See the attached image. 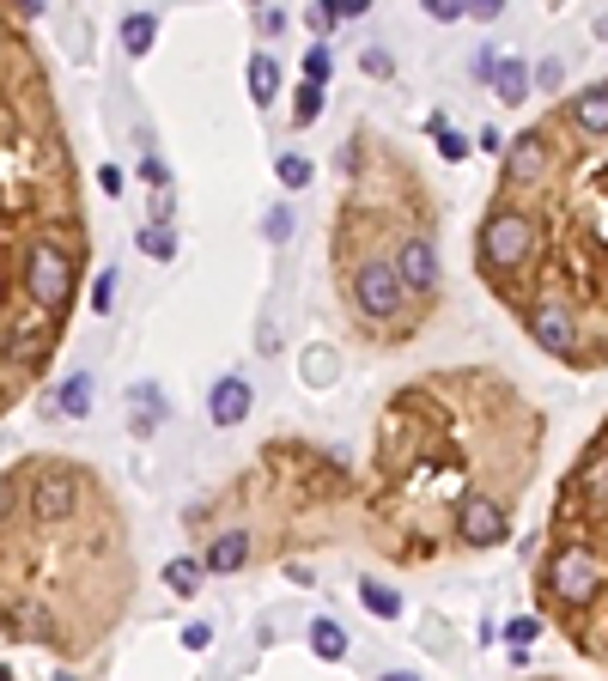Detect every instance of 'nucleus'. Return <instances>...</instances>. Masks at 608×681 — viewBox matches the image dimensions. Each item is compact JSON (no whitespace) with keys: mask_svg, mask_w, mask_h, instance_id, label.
Returning <instances> with one entry per match:
<instances>
[{"mask_svg":"<svg viewBox=\"0 0 608 681\" xmlns=\"http://www.w3.org/2000/svg\"><path fill=\"white\" fill-rule=\"evenodd\" d=\"M456 542L463 548H499L511 542V505L505 493H487V487H469L463 499H456Z\"/></svg>","mask_w":608,"mask_h":681,"instance_id":"423d86ee","label":"nucleus"},{"mask_svg":"<svg viewBox=\"0 0 608 681\" xmlns=\"http://www.w3.org/2000/svg\"><path fill=\"white\" fill-rule=\"evenodd\" d=\"M560 116H566V128H572L578 140H608V80L572 92V98L560 104Z\"/></svg>","mask_w":608,"mask_h":681,"instance_id":"9d476101","label":"nucleus"},{"mask_svg":"<svg viewBox=\"0 0 608 681\" xmlns=\"http://www.w3.org/2000/svg\"><path fill=\"white\" fill-rule=\"evenodd\" d=\"M274 177H280L286 189H304V183H311V159H304V153H280V159H274Z\"/></svg>","mask_w":608,"mask_h":681,"instance_id":"b1692460","label":"nucleus"},{"mask_svg":"<svg viewBox=\"0 0 608 681\" xmlns=\"http://www.w3.org/2000/svg\"><path fill=\"white\" fill-rule=\"evenodd\" d=\"M377 681H420V675H414V669H384Z\"/></svg>","mask_w":608,"mask_h":681,"instance_id":"4c0bfd02","label":"nucleus"},{"mask_svg":"<svg viewBox=\"0 0 608 681\" xmlns=\"http://www.w3.org/2000/svg\"><path fill=\"white\" fill-rule=\"evenodd\" d=\"M536 250H542V225L529 219L517 201H499V207H487V219H481V232H475V262H481V274H511V268H523V262H536Z\"/></svg>","mask_w":608,"mask_h":681,"instance_id":"f03ea898","label":"nucleus"},{"mask_svg":"<svg viewBox=\"0 0 608 681\" xmlns=\"http://www.w3.org/2000/svg\"><path fill=\"white\" fill-rule=\"evenodd\" d=\"M292 104H298V110H292V128H311V122L323 116V86H311V80H304V86L292 92Z\"/></svg>","mask_w":608,"mask_h":681,"instance_id":"5701e85b","label":"nucleus"},{"mask_svg":"<svg viewBox=\"0 0 608 681\" xmlns=\"http://www.w3.org/2000/svg\"><path fill=\"white\" fill-rule=\"evenodd\" d=\"M19 280H25V298L55 323V317L73 305V292H80V250L61 244V238H37V244L25 250Z\"/></svg>","mask_w":608,"mask_h":681,"instance_id":"7ed1b4c3","label":"nucleus"},{"mask_svg":"<svg viewBox=\"0 0 608 681\" xmlns=\"http://www.w3.org/2000/svg\"><path fill=\"white\" fill-rule=\"evenodd\" d=\"M183 645H189V651H207V645H213V627H207V621H189V627H183Z\"/></svg>","mask_w":608,"mask_h":681,"instance_id":"7c9ffc66","label":"nucleus"},{"mask_svg":"<svg viewBox=\"0 0 608 681\" xmlns=\"http://www.w3.org/2000/svg\"><path fill=\"white\" fill-rule=\"evenodd\" d=\"M152 43H159V19H152V13H128L122 19V49L128 55H146Z\"/></svg>","mask_w":608,"mask_h":681,"instance_id":"aec40b11","label":"nucleus"},{"mask_svg":"<svg viewBox=\"0 0 608 681\" xmlns=\"http://www.w3.org/2000/svg\"><path fill=\"white\" fill-rule=\"evenodd\" d=\"M311 651H317L323 663H341V657H347V627L329 621V615H317V621H311Z\"/></svg>","mask_w":608,"mask_h":681,"instance_id":"f3484780","label":"nucleus"},{"mask_svg":"<svg viewBox=\"0 0 608 681\" xmlns=\"http://www.w3.org/2000/svg\"><path fill=\"white\" fill-rule=\"evenodd\" d=\"M61 681H73V675H61Z\"/></svg>","mask_w":608,"mask_h":681,"instance_id":"ea45409f","label":"nucleus"},{"mask_svg":"<svg viewBox=\"0 0 608 681\" xmlns=\"http://www.w3.org/2000/svg\"><path fill=\"white\" fill-rule=\"evenodd\" d=\"M128 396H134V402H128V420H134V432H152V426L165 420V402H159V390H152V384H134Z\"/></svg>","mask_w":608,"mask_h":681,"instance_id":"6ab92c4d","label":"nucleus"},{"mask_svg":"<svg viewBox=\"0 0 608 681\" xmlns=\"http://www.w3.org/2000/svg\"><path fill=\"white\" fill-rule=\"evenodd\" d=\"M469 73H475V80H481V86H493V73H499V55H493V49H481Z\"/></svg>","mask_w":608,"mask_h":681,"instance_id":"72a5a7b5","label":"nucleus"},{"mask_svg":"<svg viewBox=\"0 0 608 681\" xmlns=\"http://www.w3.org/2000/svg\"><path fill=\"white\" fill-rule=\"evenodd\" d=\"M347 292H353V305H359V317L365 323H390L402 305H408V280L396 274V262L390 256H365L359 268H353V280H347Z\"/></svg>","mask_w":608,"mask_h":681,"instance_id":"39448f33","label":"nucleus"},{"mask_svg":"<svg viewBox=\"0 0 608 681\" xmlns=\"http://www.w3.org/2000/svg\"><path fill=\"white\" fill-rule=\"evenodd\" d=\"M426 19L456 25V19H469V0H426Z\"/></svg>","mask_w":608,"mask_h":681,"instance_id":"c85d7f7f","label":"nucleus"},{"mask_svg":"<svg viewBox=\"0 0 608 681\" xmlns=\"http://www.w3.org/2000/svg\"><path fill=\"white\" fill-rule=\"evenodd\" d=\"M542 590H548V602H554V615H560L566 627H578V621L596 609V602L608 596V566H602V554H596L590 542L560 536V542L548 548Z\"/></svg>","mask_w":608,"mask_h":681,"instance_id":"f257e3e1","label":"nucleus"},{"mask_svg":"<svg viewBox=\"0 0 608 681\" xmlns=\"http://www.w3.org/2000/svg\"><path fill=\"white\" fill-rule=\"evenodd\" d=\"M140 177H146V183H159V195L171 189V171H165V159H140Z\"/></svg>","mask_w":608,"mask_h":681,"instance_id":"2f4dec72","label":"nucleus"},{"mask_svg":"<svg viewBox=\"0 0 608 681\" xmlns=\"http://www.w3.org/2000/svg\"><path fill=\"white\" fill-rule=\"evenodd\" d=\"M0 681H13V675H7V669H0Z\"/></svg>","mask_w":608,"mask_h":681,"instance_id":"58836bf2","label":"nucleus"},{"mask_svg":"<svg viewBox=\"0 0 608 681\" xmlns=\"http://www.w3.org/2000/svg\"><path fill=\"white\" fill-rule=\"evenodd\" d=\"M323 13H329L335 25H353V19H365V13H371V0H323Z\"/></svg>","mask_w":608,"mask_h":681,"instance_id":"cd10ccee","label":"nucleus"},{"mask_svg":"<svg viewBox=\"0 0 608 681\" xmlns=\"http://www.w3.org/2000/svg\"><path fill=\"white\" fill-rule=\"evenodd\" d=\"M250 408H256L250 377H219V384L207 390V414H213V426H244Z\"/></svg>","mask_w":608,"mask_h":681,"instance_id":"9b49d317","label":"nucleus"},{"mask_svg":"<svg viewBox=\"0 0 608 681\" xmlns=\"http://www.w3.org/2000/svg\"><path fill=\"white\" fill-rule=\"evenodd\" d=\"M554 165V146L542 128H523L511 146H505V189H536Z\"/></svg>","mask_w":608,"mask_h":681,"instance_id":"6e6552de","label":"nucleus"},{"mask_svg":"<svg viewBox=\"0 0 608 681\" xmlns=\"http://www.w3.org/2000/svg\"><path fill=\"white\" fill-rule=\"evenodd\" d=\"M329 73H335V49H329V43H311V49H304V80L323 86Z\"/></svg>","mask_w":608,"mask_h":681,"instance_id":"393cba45","label":"nucleus"},{"mask_svg":"<svg viewBox=\"0 0 608 681\" xmlns=\"http://www.w3.org/2000/svg\"><path fill=\"white\" fill-rule=\"evenodd\" d=\"M134 244H140L152 262H171V256H177V232H171V225H152V219L134 232Z\"/></svg>","mask_w":608,"mask_h":681,"instance_id":"412c9836","label":"nucleus"},{"mask_svg":"<svg viewBox=\"0 0 608 681\" xmlns=\"http://www.w3.org/2000/svg\"><path fill=\"white\" fill-rule=\"evenodd\" d=\"M201 578H207V560H171L165 566V590H177V596H195Z\"/></svg>","mask_w":608,"mask_h":681,"instance_id":"4be33fe9","label":"nucleus"},{"mask_svg":"<svg viewBox=\"0 0 608 681\" xmlns=\"http://www.w3.org/2000/svg\"><path fill=\"white\" fill-rule=\"evenodd\" d=\"M201 560H207V572H225V578H232V572L250 566V536H244V529H219Z\"/></svg>","mask_w":608,"mask_h":681,"instance_id":"f8f14e48","label":"nucleus"},{"mask_svg":"<svg viewBox=\"0 0 608 681\" xmlns=\"http://www.w3.org/2000/svg\"><path fill=\"white\" fill-rule=\"evenodd\" d=\"M92 311H98V317H110V311H116V268H104V274H98V286H92Z\"/></svg>","mask_w":608,"mask_h":681,"instance_id":"a878e982","label":"nucleus"},{"mask_svg":"<svg viewBox=\"0 0 608 681\" xmlns=\"http://www.w3.org/2000/svg\"><path fill=\"white\" fill-rule=\"evenodd\" d=\"M359 67L371 73V80H384V73H396V61H390V49H365V55H359Z\"/></svg>","mask_w":608,"mask_h":681,"instance_id":"c756f323","label":"nucleus"},{"mask_svg":"<svg viewBox=\"0 0 608 681\" xmlns=\"http://www.w3.org/2000/svg\"><path fill=\"white\" fill-rule=\"evenodd\" d=\"M359 602H365V615H377V621H396L402 615V590H390L384 578H365L359 584Z\"/></svg>","mask_w":608,"mask_h":681,"instance_id":"dca6fc26","label":"nucleus"},{"mask_svg":"<svg viewBox=\"0 0 608 681\" xmlns=\"http://www.w3.org/2000/svg\"><path fill=\"white\" fill-rule=\"evenodd\" d=\"M396 274L408 280V292H414V298H432V292L444 286L438 244H432V238H420V232H414V238H402V244H396Z\"/></svg>","mask_w":608,"mask_h":681,"instance_id":"1a4fd4ad","label":"nucleus"},{"mask_svg":"<svg viewBox=\"0 0 608 681\" xmlns=\"http://www.w3.org/2000/svg\"><path fill=\"white\" fill-rule=\"evenodd\" d=\"M268 238H274V244H286V238H292V213H286V207H274V213H268Z\"/></svg>","mask_w":608,"mask_h":681,"instance_id":"473e14b6","label":"nucleus"},{"mask_svg":"<svg viewBox=\"0 0 608 681\" xmlns=\"http://www.w3.org/2000/svg\"><path fill=\"white\" fill-rule=\"evenodd\" d=\"M505 7H499V0H469V19H481V25H493Z\"/></svg>","mask_w":608,"mask_h":681,"instance_id":"f704fd0d","label":"nucleus"},{"mask_svg":"<svg viewBox=\"0 0 608 681\" xmlns=\"http://www.w3.org/2000/svg\"><path fill=\"white\" fill-rule=\"evenodd\" d=\"M92 390H98V377H92V371H73V377H61V384L49 390V396H55V414H67V420H86V414H92Z\"/></svg>","mask_w":608,"mask_h":681,"instance_id":"ddd939ff","label":"nucleus"},{"mask_svg":"<svg viewBox=\"0 0 608 681\" xmlns=\"http://www.w3.org/2000/svg\"><path fill=\"white\" fill-rule=\"evenodd\" d=\"M493 92H499V104H523V98H529V61H523V55H499Z\"/></svg>","mask_w":608,"mask_h":681,"instance_id":"4468645a","label":"nucleus"},{"mask_svg":"<svg viewBox=\"0 0 608 681\" xmlns=\"http://www.w3.org/2000/svg\"><path fill=\"white\" fill-rule=\"evenodd\" d=\"M523 329L548 359L560 365H584L590 347H584V317L566 305V298H536V305H523Z\"/></svg>","mask_w":608,"mask_h":681,"instance_id":"20e7f679","label":"nucleus"},{"mask_svg":"<svg viewBox=\"0 0 608 681\" xmlns=\"http://www.w3.org/2000/svg\"><path fill=\"white\" fill-rule=\"evenodd\" d=\"M98 183H104V195H116V189H122V171H116V165H104V171H98Z\"/></svg>","mask_w":608,"mask_h":681,"instance_id":"e433bc0d","label":"nucleus"},{"mask_svg":"<svg viewBox=\"0 0 608 681\" xmlns=\"http://www.w3.org/2000/svg\"><path fill=\"white\" fill-rule=\"evenodd\" d=\"M31 505H37V517H49V523H67L73 511L86 505V475H80V469H67V463L37 469V493H31Z\"/></svg>","mask_w":608,"mask_h":681,"instance_id":"0eeeda50","label":"nucleus"},{"mask_svg":"<svg viewBox=\"0 0 608 681\" xmlns=\"http://www.w3.org/2000/svg\"><path fill=\"white\" fill-rule=\"evenodd\" d=\"M426 134L438 140V159H444V165H463V159H469V140L450 128V116H444V110H432V116H426Z\"/></svg>","mask_w":608,"mask_h":681,"instance_id":"2eb2a0df","label":"nucleus"},{"mask_svg":"<svg viewBox=\"0 0 608 681\" xmlns=\"http://www.w3.org/2000/svg\"><path fill=\"white\" fill-rule=\"evenodd\" d=\"M505 639H511V651H529V639H542V621H536V615H517V621L505 627Z\"/></svg>","mask_w":608,"mask_h":681,"instance_id":"bb28decb","label":"nucleus"},{"mask_svg":"<svg viewBox=\"0 0 608 681\" xmlns=\"http://www.w3.org/2000/svg\"><path fill=\"white\" fill-rule=\"evenodd\" d=\"M256 25H262V31H280V25H286V13H274V7H262V13H256Z\"/></svg>","mask_w":608,"mask_h":681,"instance_id":"c9c22d12","label":"nucleus"},{"mask_svg":"<svg viewBox=\"0 0 608 681\" xmlns=\"http://www.w3.org/2000/svg\"><path fill=\"white\" fill-rule=\"evenodd\" d=\"M250 98L256 104H274L280 98V61L262 49V55H250Z\"/></svg>","mask_w":608,"mask_h":681,"instance_id":"a211bd4d","label":"nucleus"}]
</instances>
